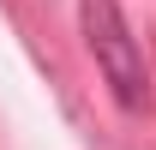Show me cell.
I'll return each instance as SVG.
<instances>
[{"label": "cell", "mask_w": 156, "mask_h": 150, "mask_svg": "<svg viewBox=\"0 0 156 150\" xmlns=\"http://www.w3.org/2000/svg\"><path fill=\"white\" fill-rule=\"evenodd\" d=\"M78 24H84V48L96 54V72L108 78L120 108H144L150 102V60L144 42L120 12V0H78Z\"/></svg>", "instance_id": "cell-1"}]
</instances>
